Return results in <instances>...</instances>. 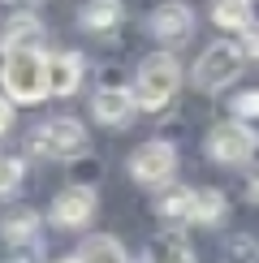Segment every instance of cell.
<instances>
[{
  "mask_svg": "<svg viewBox=\"0 0 259 263\" xmlns=\"http://www.w3.org/2000/svg\"><path fill=\"white\" fill-rule=\"evenodd\" d=\"M177 91H181V61L173 52H151V57H143L138 78H134L138 108L143 112H160V108H169L177 100Z\"/></svg>",
  "mask_w": 259,
  "mask_h": 263,
  "instance_id": "6da1fadb",
  "label": "cell"
},
{
  "mask_svg": "<svg viewBox=\"0 0 259 263\" xmlns=\"http://www.w3.org/2000/svg\"><path fill=\"white\" fill-rule=\"evenodd\" d=\"M5 95L22 108H35L48 100V57L43 48H30V52H9V65H5Z\"/></svg>",
  "mask_w": 259,
  "mask_h": 263,
  "instance_id": "7a4b0ae2",
  "label": "cell"
},
{
  "mask_svg": "<svg viewBox=\"0 0 259 263\" xmlns=\"http://www.w3.org/2000/svg\"><path fill=\"white\" fill-rule=\"evenodd\" d=\"M246 69V52H242V43H233V39H216L208 43V48L199 52V61H194V91H203V95H216V91H225L237 73Z\"/></svg>",
  "mask_w": 259,
  "mask_h": 263,
  "instance_id": "3957f363",
  "label": "cell"
},
{
  "mask_svg": "<svg viewBox=\"0 0 259 263\" xmlns=\"http://www.w3.org/2000/svg\"><path fill=\"white\" fill-rule=\"evenodd\" d=\"M86 151V129L73 117H52L30 129V156L39 160H78Z\"/></svg>",
  "mask_w": 259,
  "mask_h": 263,
  "instance_id": "277c9868",
  "label": "cell"
},
{
  "mask_svg": "<svg viewBox=\"0 0 259 263\" xmlns=\"http://www.w3.org/2000/svg\"><path fill=\"white\" fill-rule=\"evenodd\" d=\"M208 156L225 168H242L259 156V134L246 121H225L208 134Z\"/></svg>",
  "mask_w": 259,
  "mask_h": 263,
  "instance_id": "5b68a950",
  "label": "cell"
},
{
  "mask_svg": "<svg viewBox=\"0 0 259 263\" xmlns=\"http://www.w3.org/2000/svg\"><path fill=\"white\" fill-rule=\"evenodd\" d=\"M177 173V147L169 138H147L130 151V177L138 185H169Z\"/></svg>",
  "mask_w": 259,
  "mask_h": 263,
  "instance_id": "8992f818",
  "label": "cell"
},
{
  "mask_svg": "<svg viewBox=\"0 0 259 263\" xmlns=\"http://www.w3.org/2000/svg\"><path fill=\"white\" fill-rule=\"evenodd\" d=\"M95 212H100V199L91 185H65L48 207V220L57 229H86L95 220Z\"/></svg>",
  "mask_w": 259,
  "mask_h": 263,
  "instance_id": "52a82bcc",
  "label": "cell"
},
{
  "mask_svg": "<svg viewBox=\"0 0 259 263\" xmlns=\"http://www.w3.org/2000/svg\"><path fill=\"white\" fill-rule=\"evenodd\" d=\"M91 117H95V125H104V129H125L138 117L134 91H130V86H104V91H95L91 95Z\"/></svg>",
  "mask_w": 259,
  "mask_h": 263,
  "instance_id": "ba28073f",
  "label": "cell"
},
{
  "mask_svg": "<svg viewBox=\"0 0 259 263\" xmlns=\"http://www.w3.org/2000/svg\"><path fill=\"white\" fill-rule=\"evenodd\" d=\"M147 30H151L160 43H169V48H173V43H186L190 30H194V9L186 5V0H164V5L151 9Z\"/></svg>",
  "mask_w": 259,
  "mask_h": 263,
  "instance_id": "9c48e42d",
  "label": "cell"
},
{
  "mask_svg": "<svg viewBox=\"0 0 259 263\" xmlns=\"http://www.w3.org/2000/svg\"><path fill=\"white\" fill-rule=\"evenodd\" d=\"M82 52H57V57H48V95H73L82 86Z\"/></svg>",
  "mask_w": 259,
  "mask_h": 263,
  "instance_id": "30bf717a",
  "label": "cell"
},
{
  "mask_svg": "<svg viewBox=\"0 0 259 263\" xmlns=\"http://www.w3.org/2000/svg\"><path fill=\"white\" fill-rule=\"evenodd\" d=\"M5 48L9 52H30V48H43V22L30 13V9H22L5 22Z\"/></svg>",
  "mask_w": 259,
  "mask_h": 263,
  "instance_id": "8fae6325",
  "label": "cell"
},
{
  "mask_svg": "<svg viewBox=\"0 0 259 263\" xmlns=\"http://www.w3.org/2000/svg\"><path fill=\"white\" fill-rule=\"evenodd\" d=\"M121 17H125V5L121 0H86L82 5V30H91V35H113L117 26H121Z\"/></svg>",
  "mask_w": 259,
  "mask_h": 263,
  "instance_id": "7c38bea8",
  "label": "cell"
},
{
  "mask_svg": "<svg viewBox=\"0 0 259 263\" xmlns=\"http://www.w3.org/2000/svg\"><path fill=\"white\" fill-rule=\"evenodd\" d=\"M143 263H194V250H190L186 237H177V233H160V237H151Z\"/></svg>",
  "mask_w": 259,
  "mask_h": 263,
  "instance_id": "4fadbf2b",
  "label": "cell"
},
{
  "mask_svg": "<svg viewBox=\"0 0 259 263\" xmlns=\"http://www.w3.org/2000/svg\"><path fill=\"white\" fill-rule=\"evenodd\" d=\"M78 263H130V255H125V246L117 237L95 233V237H86L78 246Z\"/></svg>",
  "mask_w": 259,
  "mask_h": 263,
  "instance_id": "5bb4252c",
  "label": "cell"
},
{
  "mask_svg": "<svg viewBox=\"0 0 259 263\" xmlns=\"http://www.w3.org/2000/svg\"><path fill=\"white\" fill-rule=\"evenodd\" d=\"M212 22L220 30H237V35H246V30L255 26L251 0H216V5H212Z\"/></svg>",
  "mask_w": 259,
  "mask_h": 263,
  "instance_id": "9a60e30c",
  "label": "cell"
},
{
  "mask_svg": "<svg viewBox=\"0 0 259 263\" xmlns=\"http://www.w3.org/2000/svg\"><path fill=\"white\" fill-rule=\"evenodd\" d=\"M220 216H225L220 190H190V212H186L190 224H220Z\"/></svg>",
  "mask_w": 259,
  "mask_h": 263,
  "instance_id": "2e32d148",
  "label": "cell"
},
{
  "mask_svg": "<svg viewBox=\"0 0 259 263\" xmlns=\"http://www.w3.org/2000/svg\"><path fill=\"white\" fill-rule=\"evenodd\" d=\"M0 237H5V246H22V242H39V216L30 212H13L0 220Z\"/></svg>",
  "mask_w": 259,
  "mask_h": 263,
  "instance_id": "e0dca14e",
  "label": "cell"
},
{
  "mask_svg": "<svg viewBox=\"0 0 259 263\" xmlns=\"http://www.w3.org/2000/svg\"><path fill=\"white\" fill-rule=\"evenodd\" d=\"M26 181V160L17 156H0V199H13Z\"/></svg>",
  "mask_w": 259,
  "mask_h": 263,
  "instance_id": "ac0fdd59",
  "label": "cell"
},
{
  "mask_svg": "<svg viewBox=\"0 0 259 263\" xmlns=\"http://www.w3.org/2000/svg\"><path fill=\"white\" fill-rule=\"evenodd\" d=\"M220 255H225V263H259V242L251 233H233L220 246Z\"/></svg>",
  "mask_w": 259,
  "mask_h": 263,
  "instance_id": "d6986e66",
  "label": "cell"
},
{
  "mask_svg": "<svg viewBox=\"0 0 259 263\" xmlns=\"http://www.w3.org/2000/svg\"><path fill=\"white\" fill-rule=\"evenodd\" d=\"M156 212L164 216V220H186V212H190V190H186V185L164 190V194H160V203H156Z\"/></svg>",
  "mask_w": 259,
  "mask_h": 263,
  "instance_id": "ffe728a7",
  "label": "cell"
},
{
  "mask_svg": "<svg viewBox=\"0 0 259 263\" xmlns=\"http://www.w3.org/2000/svg\"><path fill=\"white\" fill-rule=\"evenodd\" d=\"M233 121H259V91H242L233 100Z\"/></svg>",
  "mask_w": 259,
  "mask_h": 263,
  "instance_id": "44dd1931",
  "label": "cell"
},
{
  "mask_svg": "<svg viewBox=\"0 0 259 263\" xmlns=\"http://www.w3.org/2000/svg\"><path fill=\"white\" fill-rule=\"evenodd\" d=\"M9 263H43V259H39V242H22V246H9Z\"/></svg>",
  "mask_w": 259,
  "mask_h": 263,
  "instance_id": "7402d4cb",
  "label": "cell"
},
{
  "mask_svg": "<svg viewBox=\"0 0 259 263\" xmlns=\"http://www.w3.org/2000/svg\"><path fill=\"white\" fill-rule=\"evenodd\" d=\"M9 129H13V100H9V95H0V138H5Z\"/></svg>",
  "mask_w": 259,
  "mask_h": 263,
  "instance_id": "603a6c76",
  "label": "cell"
},
{
  "mask_svg": "<svg viewBox=\"0 0 259 263\" xmlns=\"http://www.w3.org/2000/svg\"><path fill=\"white\" fill-rule=\"evenodd\" d=\"M246 194H251V199H255V203H259V168H255V173H251V181H246Z\"/></svg>",
  "mask_w": 259,
  "mask_h": 263,
  "instance_id": "cb8c5ba5",
  "label": "cell"
},
{
  "mask_svg": "<svg viewBox=\"0 0 259 263\" xmlns=\"http://www.w3.org/2000/svg\"><path fill=\"white\" fill-rule=\"evenodd\" d=\"M5 65H9V48L0 43V78H5Z\"/></svg>",
  "mask_w": 259,
  "mask_h": 263,
  "instance_id": "d4e9b609",
  "label": "cell"
},
{
  "mask_svg": "<svg viewBox=\"0 0 259 263\" xmlns=\"http://www.w3.org/2000/svg\"><path fill=\"white\" fill-rule=\"evenodd\" d=\"M43 263H78V255H65V259H43Z\"/></svg>",
  "mask_w": 259,
  "mask_h": 263,
  "instance_id": "484cf974",
  "label": "cell"
},
{
  "mask_svg": "<svg viewBox=\"0 0 259 263\" xmlns=\"http://www.w3.org/2000/svg\"><path fill=\"white\" fill-rule=\"evenodd\" d=\"M13 5H22V9H30V5H39V0H13Z\"/></svg>",
  "mask_w": 259,
  "mask_h": 263,
  "instance_id": "4316f807",
  "label": "cell"
}]
</instances>
